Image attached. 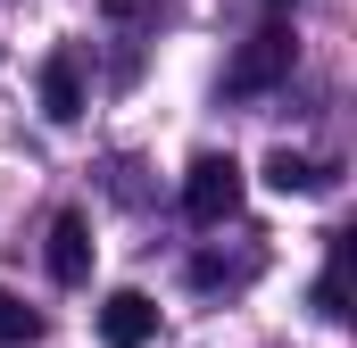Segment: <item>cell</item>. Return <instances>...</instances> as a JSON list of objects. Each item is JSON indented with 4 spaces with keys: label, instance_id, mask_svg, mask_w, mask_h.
<instances>
[{
    "label": "cell",
    "instance_id": "obj_1",
    "mask_svg": "<svg viewBox=\"0 0 357 348\" xmlns=\"http://www.w3.org/2000/svg\"><path fill=\"white\" fill-rule=\"evenodd\" d=\"M241 191H250V174H241V158L208 150V158H191V174H183V216L216 232V224H233V216H241Z\"/></svg>",
    "mask_w": 357,
    "mask_h": 348
},
{
    "label": "cell",
    "instance_id": "obj_2",
    "mask_svg": "<svg viewBox=\"0 0 357 348\" xmlns=\"http://www.w3.org/2000/svg\"><path fill=\"white\" fill-rule=\"evenodd\" d=\"M282 75H291V33H282V25H266V33H250V50L233 58L225 91H233V100H250V91H274Z\"/></svg>",
    "mask_w": 357,
    "mask_h": 348
},
{
    "label": "cell",
    "instance_id": "obj_3",
    "mask_svg": "<svg viewBox=\"0 0 357 348\" xmlns=\"http://www.w3.org/2000/svg\"><path fill=\"white\" fill-rule=\"evenodd\" d=\"M158 340V299L150 290H108L100 299V348H150Z\"/></svg>",
    "mask_w": 357,
    "mask_h": 348
},
{
    "label": "cell",
    "instance_id": "obj_4",
    "mask_svg": "<svg viewBox=\"0 0 357 348\" xmlns=\"http://www.w3.org/2000/svg\"><path fill=\"white\" fill-rule=\"evenodd\" d=\"M42 116L50 125H75L84 116V67H75V50L42 58Z\"/></svg>",
    "mask_w": 357,
    "mask_h": 348
},
{
    "label": "cell",
    "instance_id": "obj_5",
    "mask_svg": "<svg viewBox=\"0 0 357 348\" xmlns=\"http://www.w3.org/2000/svg\"><path fill=\"white\" fill-rule=\"evenodd\" d=\"M50 282H67V290L91 282V224L84 216H59L50 224Z\"/></svg>",
    "mask_w": 357,
    "mask_h": 348
},
{
    "label": "cell",
    "instance_id": "obj_6",
    "mask_svg": "<svg viewBox=\"0 0 357 348\" xmlns=\"http://www.w3.org/2000/svg\"><path fill=\"white\" fill-rule=\"evenodd\" d=\"M266 182L291 199V191H324V182H333V166H316V158H299V150H274V158H266Z\"/></svg>",
    "mask_w": 357,
    "mask_h": 348
},
{
    "label": "cell",
    "instance_id": "obj_7",
    "mask_svg": "<svg viewBox=\"0 0 357 348\" xmlns=\"http://www.w3.org/2000/svg\"><path fill=\"white\" fill-rule=\"evenodd\" d=\"M341 282H349V232H333V258H324V274H316V315H324V324L349 315V307H341Z\"/></svg>",
    "mask_w": 357,
    "mask_h": 348
},
{
    "label": "cell",
    "instance_id": "obj_8",
    "mask_svg": "<svg viewBox=\"0 0 357 348\" xmlns=\"http://www.w3.org/2000/svg\"><path fill=\"white\" fill-rule=\"evenodd\" d=\"M33 340H42V315L17 290H0V348H33Z\"/></svg>",
    "mask_w": 357,
    "mask_h": 348
},
{
    "label": "cell",
    "instance_id": "obj_9",
    "mask_svg": "<svg viewBox=\"0 0 357 348\" xmlns=\"http://www.w3.org/2000/svg\"><path fill=\"white\" fill-rule=\"evenodd\" d=\"M250 274H258L250 258H233V265L225 258H191V290H233V282H250Z\"/></svg>",
    "mask_w": 357,
    "mask_h": 348
},
{
    "label": "cell",
    "instance_id": "obj_10",
    "mask_svg": "<svg viewBox=\"0 0 357 348\" xmlns=\"http://www.w3.org/2000/svg\"><path fill=\"white\" fill-rule=\"evenodd\" d=\"M108 17H133V25H175V8L167 0H100Z\"/></svg>",
    "mask_w": 357,
    "mask_h": 348
}]
</instances>
